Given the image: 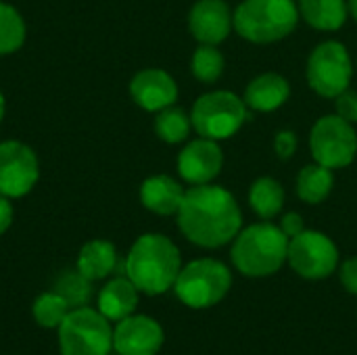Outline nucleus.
I'll list each match as a JSON object with an SVG mask.
<instances>
[{
	"mask_svg": "<svg viewBox=\"0 0 357 355\" xmlns=\"http://www.w3.org/2000/svg\"><path fill=\"white\" fill-rule=\"evenodd\" d=\"M176 222L188 243L201 249H220L241 232L243 211L228 188L209 182L186 190Z\"/></svg>",
	"mask_w": 357,
	"mask_h": 355,
	"instance_id": "1",
	"label": "nucleus"
},
{
	"mask_svg": "<svg viewBox=\"0 0 357 355\" xmlns=\"http://www.w3.org/2000/svg\"><path fill=\"white\" fill-rule=\"evenodd\" d=\"M123 270L142 295L157 297L174 289L182 270V255L172 239L149 232L134 241L123 262Z\"/></svg>",
	"mask_w": 357,
	"mask_h": 355,
	"instance_id": "2",
	"label": "nucleus"
},
{
	"mask_svg": "<svg viewBox=\"0 0 357 355\" xmlns=\"http://www.w3.org/2000/svg\"><path fill=\"white\" fill-rule=\"evenodd\" d=\"M230 245L232 266L247 278H268L287 264L289 236L272 222L241 228Z\"/></svg>",
	"mask_w": 357,
	"mask_h": 355,
	"instance_id": "3",
	"label": "nucleus"
},
{
	"mask_svg": "<svg viewBox=\"0 0 357 355\" xmlns=\"http://www.w3.org/2000/svg\"><path fill=\"white\" fill-rule=\"evenodd\" d=\"M297 0H243L234 8V31L251 44H274L299 25Z\"/></svg>",
	"mask_w": 357,
	"mask_h": 355,
	"instance_id": "4",
	"label": "nucleus"
},
{
	"mask_svg": "<svg viewBox=\"0 0 357 355\" xmlns=\"http://www.w3.org/2000/svg\"><path fill=\"white\" fill-rule=\"evenodd\" d=\"M232 289L230 268L213 257H199L182 266L174 293L190 310H207L226 299Z\"/></svg>",
	"mask_w": 357,
	"mask_h": 355,
	"instance_id": "5",
	"label": "nucleus"
},
{
	"mask_svg": "<svg viewBox=\"0 0 357 355\" xmlns=\"http://www.w3.org/2000/svg\"><path fill=\"white\" fill-rule=\"evenodd\" d=\"M249 109L245 100L230 90H211L201 94L192 109L190 121L192 130L209 140H228L232 138L247 121Z\"/></svg>",
	"mask_w": 357,
	"mask_h": 355,
	"instance_id": "6",
	"label": "nucleus"
},
{
	"mask_svg": "<svg viewBox=\"0 0 357 355\" xmlns=\"http://www.w3.org/2000/svg\"><path fill=\"white\" fill-rule=\"evenodd\" d=\"M56 333L61 355H109L113 352L111 322L88 305L69 310Z\"/></svg>",
	"mask_w": 357,
	"mask_h": 355,
	"instance_id": "7",
	"label": "nucleus"
},
{
	"mask_svg": "<svg viewBox=\"0 0 357 355\" xmlns=\"http://www.w3.org/2000/svg\"><path fill=\"white\" fill-rule=\"evenodd\" d=\"M354 59L347 46L339 40L320 42L305 65V77L310 88L322 98H337L351 86L354 80Z\"/></svg>",
	"mask_w": 357,
	"mask_h": 355,
	"instance_id": "8",
	"label": "nucleus"
},
{
	"mask_svg": "<svg viewBox=\"0 0 357 355\" xmlns=\"http://www.w3.org/2000/svg\"><path fill=\"white\" fill-rule=\"evenodd\" d=\"M310 151L314 161L324 167H349L357 157L356 126L337 113L320 117L310 132Z\"/></svg>",
	"mask_w": 357,
	"mask_h": 355,
	"instance_id": "9",
	"label": "nucleus"
},
{
	"mask_svg": "<svg viewBox=\"0 0 357 355\" xmlns=\"http://www.w3.org/2000/svg\"><path fill=\"white\" fill-rule=\"evenodd\" d=\"M287 264L297 276L316 282L333 276L339 270L341 255L328 234L305 228L301 234L289 241Z\"/></svg>",
	"mask_w": 357,
	"mask_h": 355,
	"instance_id": "10",
	"label": "nucleus"
},
{
	"mask_svg": "<svg viewBox=\"0 0 357 355\" xmlns=\"http://www.w3.org/2000/svg\"><path fill=\"white\" fill-rule=\"evenodd\" d=\"M40 178V163L31 146L19 140L0 142V195L21 199L33 190Z\"/></svg>",
	"mask_w": 357,
	"mask_h": 355,
	"instance_id": "11",
	"label": "nucleus"
},
{
	"mask_svg": "<svg viewBox=\"0 0 357 355\" xmlns=\"http://www.w3.org/2000/svg\"><path fill=\"white\" fill-rule=\"evenodd\" d=\"M176 167L186 184H209L224 169V151L218 140L199 136L184 144V149L178 155Z\"/></svg>",
	"mask_w": 357,
	"mask_h": 355,
	"instance_id": "12",
	"label": "nucleus"
},
{
	"mask_svg": "<svg viewBox=\"0 0 357 355\" xmlns=\"http://www.w3.org/2000/svg\"><path fill=\"white\" fill-rule=\"evenodd\" d=\"M163 343V326L144 314H132L113 328V352L117 355H157Z\"/></svg>",
	"mask_w": 357,
	"mask_h": 355,
	"instance_id": "13",
	"label": "nucleus"
},
{
	"mask_svg": "<svg viewBox=\"0 0 357 355\" xmlns=\"http://www.w3.org/2000/svg\"><path fill=\"white\" fill-rule=\"evenodd\" d=\"M178 94H180V90H178V82L174 80V75L159 67L140 69L130 80L132 100L149 113H159V111L176 105Z\"/></svg>",
	"mask_w": 357,
	"mask_h": 355,
	"instance_id": "14",
	"label": "nucleus"
},
{
	"mask_svg": "<svg viewBox=\"0 0 357 355\" xmlns=\"http://www.w3.org/2000/svg\"><path fill=\"white\" fill-rule=\"evenodd\" d=\"M188 29L199 44L220 46L234 29V10L226 0H197L188 13Z\"/></svg>",
	"mask_w": 357,
	"mask_h": 355,
	"instance_id": "15",
	"label": "nucleus"
},
{
	"mask_svg": "<svg viewBox=\"0 0 357 355\" xmlns=\"http://www.w3.org/2000/svg\"><path fill=\"white\" fill-rule=\"evenodd\" d=\"M291 98V84L284 75L274 73V71H266L255 75L247 88H245V105L249 111H257V113H272L278 111L280 107L287 105V100Z\"/></svg>",
	"mask_w": 357,
	"mask_h": 355,
	"instance_id": "16",
	"label": "nucleus"
},
{
	"mask_svg": "<svg viewBox=\"0 0 357 355\" xmlns=\"http://www.w3.org/2000/svg\"><path fill=\"white\" fill-rule=\"evenodd\" d=\"M186 188L167 174H157L140 184V203L155 216H176Z\"/></svg>",
	"mask_w": 357,
	"mask_h": 355,
	"instance_id": "17",
	"label": "nucleus"
},
{
	"mask_svg": "<svg viewBox=\"0 0 357 355\" xmlns=\"http://www.w3.org/2000/svg\"><path fill=\"white\" fill-rule=\"evenodd\" d=\"M140 291L134 287V282L128 276L111 278L98 293V312L109 322H119L128 316H132L138 308Z\"/></svg>",
	"mask_w": 357,
	"mask_h": 355,
	"instance_id": "18",
	"label": "nucleus"
},
{
	"mask_svg": "<svg viewBox=\"0 0 357 355\" xmlns=\"http://www.w3.org/2000/svg\"><path fill=\"white\" fill-rule=\"evenodd\" d=\"M115 268H117V249L111 241L105 239L88 241L77 253L75 270L82 272L92 282L109 278L115 272Z\"/></svg>",
	"mask_w": 357,
	"mask_h": 355,
	"instance_id": "19",
	"label": "nucleus"
},
{
	"mask_svg": "<svg viewBox=\"0 0 357 355\" xmlns=\"http://www.w3.org/2000/svg\"><path fill=\"white\" fill-rule=\"evenodd\" d=\"M299 17L318 31H339L347 19V0H297Z\"/></svg>",
	"mask_w": 357,
	"mask_h": 355,
	"instance_id": "20",
	"label": "nucleus"
},
{
	"mask_svg": "<svg viewBox=\"0 0 357 355\" xmlns=\"http://www.w3.org/2000/svg\"><path fill=\"white\" fill-rule=\"evenodd\" d=\"M297 197L307 205H320L324 203L333 188H335V174L331 167H324L320 163L303 165L297 174Z\"/></svg>",
	"mask_w": 357,
	"mask_h": 355,
	"instance_id": "21",
	"label": "nucleus"
},
{
	"mask_svg": "<svg viewBox=\"0 0 357 355\" xmlns=\"http://www.w3.org/2000/svg\"><path fill=\"white\" fill-rule=\"evenodd\" d=\"M284 199H287L284 186L270 176H261L253 180V184L249 186V207L257 218L266 222L280 216L284 207Z\"/></svg>",
	"mask_w": 357,
	"mask_h": 355,
	"instance_id": "22",
	"label": "nucleus"
},
{
	"mask_svg": "<svg viewBox=\"0 0 357 355\" xmlns=\"http://www.w3.org/2000/svg\"><path fill=\"white\" fill-rule=\"evenodd\" d=\"M190 130H192L190 115L184 109L176 107V105L159 111L157 117H155V134L165 144L186 142L188 136H190Z\"/></svg>",
	"mask_w": 357,
	"mask_h": 355,
	"instance_id": "23",
	"label": "nucleus"
},
{
	"mask_svg": "<svg viewBox=\"0 0 357 355\" xmlns=\"http://www.w3.org/2000/svg\"><path fill=\"white\" fill-rule=\"evenodd\" d=\"M226 69V59L222 50L213 44H199L190 59V71L201 84H215Z\"/></svg>",
	"mask_w": 357,
	"mask_h": 355,
	"instance_id": "24",
	"label": "nucleus"
},
{
	"mask_svg": "<svg viewBox=\"0 0 357 355\" xmlns=\"http://www.w3.org/2000/svg\"><path fill=\"white\" fill-rule=\"evenodd\" d=\"M25 33L27 27L21 13L0 0V56L17 52L25 42Z\"/></svg>",
	"mask_w": 357,
	"mask_h": 355,
	"instance_id": "25",
	"label": "nucleus"
},
{
	"mask_svg": "<svg viewBox=\"0 0 357 355\" xmlns=\"http://www.w3.org/2000/svg\"><path fill=\"white\" fill-rule=\"evenodd\" d=\"M69 310L71 308L67 305V301L56 291H50V293H42L36 297L31 305V316L36 324L42 328H59L65 316L69 314Z\"/></svg>",
	"mask_w": 357,
	"mask_h": 355,
	"instance_id": "26",
	"label": "nucleus"
},
{
	"mask_svg": "<svg viewBox=\"0 0 357 355\" xmlns=\"http://www.w3.org/2000/svg\"><path fill=\"white\" fill-rule=\"evenodd\" d=\"M54 291L67 301V305L71 310L75 308H84L88 305L90 297H92V280H88L82 272L71 270V272H63L54 285Z\"/></svg>",
	"mask_w": 357,
	"mask_h": 355,
	"instance_id": "27",
	"label": "nucleus"
},
{
	"mask_svg": "<svg viewBox=\"0 0 357 355\" xmlns=\"http://www.w3.org/2000/svg\"><path fill=\"white\" fill-rule=\"evenodd\" d=\"M297 149H299V138H297V134L293 130L276 132V136H274V153L278 155V159H282V161L293 159Z\"/></svg>",
	"mask_w": 357,
	"mask_h": 355,
	"instance_id": "28",
	"label": "nucleus"
},
{
	"mask_svg": "<svg viewBox=\"0 0 357 355\" xmlns=\"http://www.w3.org/2000/svg\"><path fill=\"white\" fill-rule=\"evenodd\" d=\"M335 113L339 117H343L345 121L357 126V92L347 88L345 92H341L337 98H335Z\"/></svg>",
	"mask_w": 357,
	"mask_h": 355,
	"instance_id": "29",
	"label": "nucleus"
},
{
	"mask_svg": "<svg viewBox=\"0 0 357 355\" xmlns=\"http://www.w3.org/2000/svg\"><path fill=\"white\" fill-rule=\"evenodd\" d=\"M339 280L349 295L357 297V257H347L339 264Z\"/></svg>",
	"mask_w": 357,
	"mask_h": 355,
	"instance_id": "30",
	"label": "nucleus"
},
{
	"mask_svg": "<svg viewBox=\"0 0 357 355\" xmlns=\"http://www.w3.org/2000/svg\"><path fill=\"white\" fill-rule=\"evenodd\" d=\"M280 230L289 236V241H291L293 236L301 234V232L305 230V222H303L301 213H297V211H289V213H284V216H282V220H280Z\"/></svg>",
	"mask_w": 357,
	"mask_h": 355,
	"instance_id": "31",
	"label": "nucleus"
},
{
	"mask_svg": "<svg viewBox=\"0 0 357 355\" xmlns=\"http://www.w3.org/2000/svg\"><path fill=\"white\" fill-rule=\"evenodd\" d=\"M13 220H15L13 203H10V199H8V197H2V195H0V236L10 228Z\"/></svg>",
	"mask_w": 357,
	"mask_h": 355,
	"instance_id": "32",
	"label": "nucleus"
},
{
	"mask_svg": "<svg viewBox=\"0 0 357 355\" xmlns=\"http://www.w3.org/2000/svg\"><path fill=\"white\" fill-rule=\"evenodd\" d=\"M347 8H349V17L357 23V0H347Z\"/></svg>",
	"mask_w": 357,
	"mask_h": 355,
	"instance_id": "33",
	"label": "nucleus"
},
{
	"mask_svg": "<svg viewBox=\"0 0 357 355\" xmlns=\"http://www.w3.org/2000/svg\"><path fill=\"white\" fill-rule=\"evenodd\" d=\"M4 111H6V100H4V94L0 92V121L4 119Z\"/></svg>",
	"mask_w": 357,
	"mask_h": 355,
	"instance_id": "34",
	"label": "nucleus"
}]
</instances>
